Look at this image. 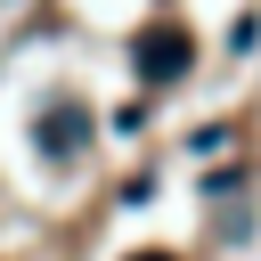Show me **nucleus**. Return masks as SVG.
I'll return each mask as SVG.
<instances>
[{"mask_svg": "<svg viewBox=\"0 0 261 261\" xmlns=\"http://www.w3.org/2000/svg\"><path fill=\"white\" fill-rule=\"evenodd\" d=\"M130 261H171V253H130Z\"/></svg>", "mask_w": 261, "mask_h": 261, "instance_id": "f257e3e1", "label": "nucleus"}]
</instances>
